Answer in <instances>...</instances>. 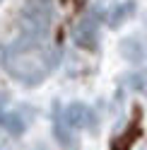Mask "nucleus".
<instances>
[{"label":"nucleus","mask_w":147,"mask_h":150,"mask_svg":"<svg viewBox=\"0 0 147 150\" xmlns=\"http://www.w3.org/2000/svg\"><path fill=\"white\" fill-rule=\"evenodd\" d=\"M63 116H65V124L72 131H82V128H94V111L82 102H72L63 109Z\"/></svg>","instance_id":"1"},{"label":"nucleus","mask_w":147,"mask_h":150,"mask_svg":"<svg viewBox=\"0 0 147 150\" xmlns=\"http://www.w3.org/2000/svg\"><path fill=\"white\" fill-rule=\"evenodd\" d=\"M75 41L82 49H97L99 41V24L94 15H85L75 27Z\"/></svg>","instance_id":"2"},{"label":"nucleus","mask_w":147,"mask_h":150,"mask_svg":"<svg viewBox=\"0 0 147 150\" xmlns=\"http://www.w3.org/2000/svg\"><path fill=\"white\" fill-rule=\"evenodd\" d=\"M53 133H56L58 143L63 148H72V128L65 124V116H63V111L58 107L53 111Z\"/></svg>","instance_id":"3"},{"label":"nucleus","mask_w":147,"mask_h":150,"mask_svg":"<svg viewBox=\"0 0 147 150\" xmlns=\"http://www.w3.org/2000/svg\"><path fill=\"white\" fill-rule=\"evenodd\" d=\"M0 126H3L7 133H12V136L24 133V128H27L22 114H17V111H0Z\"/></svg>","instance_id":"4"},{"label":"nucleus","mask_w":147,"mask_h":150,"mask_svg":"<svg viewBox=\"0 0 147 150\" xmlns=\"http://www.w3.org/2000/svg\"><path fill=\"white\" fill-rule=\"evenodd\" d=\"M130 15H133V3H123V5H118L116 10L111 12L108 22H111V27H121V22H123V20H128Z\"/></svg>","instance_id":"5"},{"label":"nucleus","mask_w":147,"mask_h":150,"mask_svg":"<svg viewBox=\"0 0 147 150\" xmlns=\"http://www.w3.org/2000/svg\"><path fill=\"white\" fill-rule=\"evenodd\" d=\"M113 150H121V148H113Z\"/></svg>","instance_id":"6"}]
</instances>
